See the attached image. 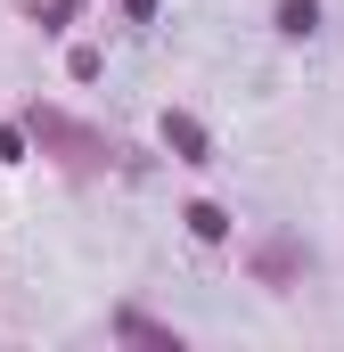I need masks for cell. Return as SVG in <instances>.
I'll list each match as a JSON object with an SVG mask.
<instances>
[{
	"label": "cell",
	"instance_id": "cell-1",
	"mask_svg": "<svg viewBox=\"0 0 344 352\" xmlns=\"http://www.w3.org/2000/svg\"><path fill=\"white\" fill-rule=\"evenodd\" d=\"M25 140H41V156H66V164H115L123 148L107 140V131H90V123H74V115H58V107H25Z\"/></svg>",
	"mask_w": 344,
	"mask_h": 352
},
{
	"label": "cell",
	"instance_id": "cell-7",
	"mask_svg": "<svg viewBox=\"0 0 344 352\" xmlns=\"http://www.w3.org/2000/svg\"><path fill=\"white\" fill-rule=\"evenodd\" d=\"M33 16H41V33H66V25L83 16V0H50V8H33Z\"/></svg>",
	"mask_w": 344,
	"mask_h": 352
},
{
	"label": "cell",
	"instance_id": "cell-9",
	"mask_svg": "<svg viewBox=\"0 0 344 352\" xmlns=\"http://www.w3.org/2000/svg\"><path fill=\"white\" fill-rule=\"evenodd\" d=\"M123 16L131 25H156V0H123Z\"/></svg>",
	"mask_w": 344,
	"mask_h": 352
},
{
	"label": "cell",
	"instance_id": "cell-5",
	"mask_svg": "<svg viewBox=\"0 0 344 352\" xmlns=\"http://www.w3.org/2000/svg\"><path fill=\"white\" fill-rule=\"evenodd\" d=\"M180 221H189V230H197V238H205V246H222V238H230V213H222V205H213V197H197V205H189V213H180Z\"/></svg>",
	"mask_w": 344,
	"mask_h": 352
},
{
	"label": "cell",
	"instance_id": "cell-2",
	"mask_svg": "<svg viewBox=\"0 0 344 352\" xmlns=\"http://www.w3.org/2000/svg\"><path fill=\"white\" fill-rule=\"evenodd\" d=\"M107 328H115V344H140V352H180V328H164V320H148L140 303H123V311H115Z\"/></svg>",
	"mask_w": 344,
	"mask_h": 352
},
{
	"label": "cell",
	"instance_id": "cell-3",
	"mask_svg": "<svg viewBox=\"0 0 344 352\" xmlns=\"http://www.w3.org/2000/svg\"><path fill=\"white\" fill-rule=\"evenodd\" d=\"M303 270H312V254H303L295 238H262V246H255V278H262V287H295Z\"/></svg>",
	"mask_w": 344,
	"mask_h": 352
},
{
	"label": "cell",
	"instance_id": "cell-4",
	"mask_svg": "<svg viewBox=\"0 0 344 352\" xmlns=\"http://www.w3.org/2000/svg\"><path fill=\"white\" fill-rule=\"evenodd\" d=\"M164 148L180 156V164H213V131H205L189 107H164Z\"/></svg>",
	"mask_w": 344,
	"mask_h": 352
},
{
	"label": "cell",
	"instance_id": "cell-8",
	"mask_svg": "<svg viewBox=\"0 0 344 352\" xmlns=\"http://www.w3.org/2000/svg\"><path fill=\"white\" fill-rule=\"evenodd\" d=\"M0 164H25V123H0Z\"/></svg>",
	"mask_w": 344,
	"mask_h": 352
},
{
	"label": "cell",
	"instance_id": "cell-6",
	"mask_svg": "<svg viewBox=\"0 0 344 352\" xmlns=\"http://www.w3.org/2000/svg\"><path fill=\"white\" fill-rule=\"evenodd\" d=\"M279 33H287V41L320 33V0H279Z\"/></svg>",
	"mask_w": 344,
	"mask_h": 352
}]
</instances>
